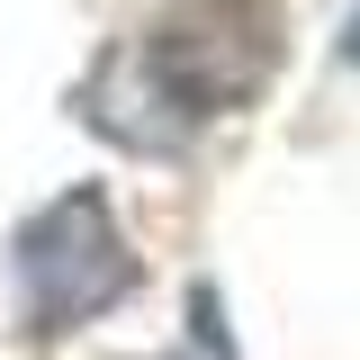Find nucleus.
<instances>
[{
    "mask_svg": "<svg viewBox=\"0 0 360 360\" xmlns=\"http://www.w3.org/2000/svg\"><path fill=\"white\" fill-rule=\"evenodd\" d=\"M144 72L180 117H225L279 72V9L270 0H180L144 37Z\"/></svg>",
    "mask_w": 360,
    "mask_h": 360,
    "instance_id": "f257e3e1",
    "label": "nucleus"
},
{
    "mask_svg": "<svg viewBox=\"0 0 360 360\" xmlns=\"http://www.w3.org/2000/svg\"><path fill=\"white\" fill-rule=\"evenodd\" d=\"M127 288H135V252H127V234H117L99 189L54 198L18 234V307H27V333H45V342L90 324V315H108Z\"/></svg>",
    "mask_w": 360,
    "mask_h": 360,
    "instance_id": "f03ea898",
    "label": "nucleus"
}]
</instances>
